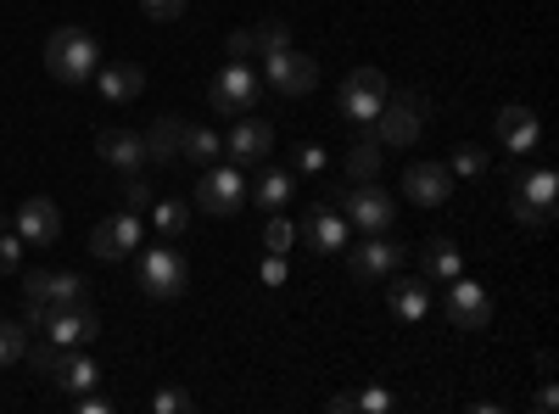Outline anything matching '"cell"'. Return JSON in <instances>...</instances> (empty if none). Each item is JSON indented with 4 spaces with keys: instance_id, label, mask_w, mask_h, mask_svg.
I'll list each match as a JSON object with an SVG mask.
<instances>
[{
    "instance_id": "cell-3",
    "label": "cell",
    "mask_w": 559,
    "mask_h": 414,
    "mask_svg": "<svg viewBox=\"0 0 559 414\" xmlns=\"http://www.w3.org/2000/svg\"><path fill=\"white\" fill-rule=\"evenodd\" d=\"M28 326L45 331L62 347H90L102 336V314L90 303H68V308H51V303H28Z\"/></svg>"
},
{
    "instance_id": "cell-26",
    "label": "cell",
    "mask_w": 559,
    "mask_h": 414,
    "mask_svg": "<svg viewBox=\"0 0 559 414\" xmlns=\"http://www.w3.org/2000/svg\"><path fill=\"white\" fill-rule=\"evenodd\" d=\"M247 51H252V57L292 51V23H286V17H263L258 28H247Z\"/></svg>"
},
{
    "instance_id": "cell-9",
    "label": "cell",
    "mask_w": 559,
    "mask_h": 414,
    "mask_svg": "<svg viewBox=\"0 0 559 414\" xmlns=\"http://www.w3.org/2000/svg\"><path fill=\"white\" fill-rule=\"evenodd\" d=\"M207 102H213V113L247 118V107H258V73L247 62H224L207 84Z\"/></svg>"
},
{
    "instance_id": "cell-30",
    "label": "cell",
    "mask_w": 559,
    "mask_h": 414,
    "mask_svg": "<svg viewBox=\"0 0 559 414\" xmlns=\"http://www.w3.org/2000/svg\"><path fill=\"white\" fill-rule=\"evenodd\" d=\"M218 157H224V134H213V129H191V134H185V163L207 168Z\"/></svg>"
},
{
    "instance_id": "cell-18",
    "label": "cell",
    "mask_w": 559,
    "mask_h": 414,
    "mask_svg": "<svg viewBox=\"0 0 559 414\" xmlns=\"http://www.w3.org/2000/svg\"><path fill=\"white\" fill-rule=\"evenodd\" d=\"M492 129H498V146H503V152H515V157L537 152V141H543V123H537V113H532V107H521V102H515V107H503Z\"/></svg>"
},
{
    "instance_id": "cell-10",
    "label": "cell",
    "mask_w": 559,
    "mask_h": 414,
    "mask_svg": "<svg viewBox=\"0 0 559 414\" xmlns=\"http://www.w3.org/2000/svg\"><path fill=\"white\" fill-rule=\"evenodd\" d=\"M442 314H448L453 331H487L492 297H487L481 281H464V274H453V281H448V297H442Z\"/></svg>"
},
{
    "instance_id": "cell-41",
    "label": "cell",
    "mask_w": 559,
    "mask_h": 414,
    "mask_svg": "<svg viewBox=\"0 0 559 414\" xmlns=\"http://www.w3.org/2000/svg\"><path fill=\"white\" fill-rule=\"evenodd\" d=\"M73 409H79V414H112L118 403H112V398H102L96 387H90V392H73Z\"/></svg>"
},
{
    "instance_id": "cell-5",
    "label": "cell",
    "mask_w": 559,
    "mask_h": 414,
    "mask_svg": "<svg viewBox=\"0 0 559 414\" xmlns=\"http://www.w3.org/2000/svg\"><path fill=\"white\" fill-rule=\"evenodd\" d=\"M247 168H236V163H207L202 168V179H197V208L207 213V218H236L241 208H247Z\"/></svg>"
},
{
    "instance_id": "cell-33",
    "label": "cell",
    "mask_w": 559,
    "mask_h": 414,
    "mask_svg": "<svg viewBox=\"0 0 559 414\" xmlns=\"http://www.w3.org/2000/svg\"><path fill=\"white\" fill-rule=\"evenodd\" d=\"M448 174L481 179V174H487V152H481V146H453V157H448Z\"/></svg>"
},
{
    "instance_id": "cell-8",
    "label": "cell",
    "mask_w": 559,
    "mask_h": 414,
    "mask_svg": "<svg viewBox=\"0 0 559 414\" xmlns=\"http://www.w3.org/2000/svg\"><path fill=\"white\" fill-rule=\"evenodd\" d=\"M347 269H353V281L376 286V281H386V274L403 269V241L392 236V229H386V236H364V241H353Z\"/></svg>"
},
{
    "instance_id": "cell-1",
    "label": "cell",
    "mask_w": 559,
    "mask_h": 414,
    "mask_svg": "<svg viewBox=\"0 0 559 414\" xmlns=\"http://www.w3.org/2000/svg\"><path fill=\"white\" fill-rule=\"evenodd\" d=\"M102 68V39L68 23V28H51V39H45V73H51L57 84H90Z\"/></svg>"
},
{
    "instance_id": "cell-28",
    "label": "cell",
    "mask_w": 559,
    "mask_h": 414,
    "mask_svg": "<svg viewBox=\"0 0 559 414\" xmlns=\"http://www.w3.org/2000/svg\"><path fill=\"white\" fill-rule=\"evenodd\" d=\"M96 381H102V364H96V358H84V353L73 347V353H68V364L57 370V387H62V392H90Z\"/></svg>"
},
{
    "instance_id": "cell-23",
    "label": "cell",
    "mask_w": 559,
    "mask_h": 414,
    "mask_svg": "<svg viewBox=\"0 0 559 414\" xmlns=\"http://www.w3.org/2000/svg\"><path fill=\"white\" fill-rule=\"evenodd\" d=\"M419 263H426V281H437V286H448L453 274H464V252H459V241H453V236H437V241H426Z\"/></svg>"
},
{
    "instance_id": "cell-39",
    "label": "cell",
    "mask_w": 559,
    "mask_h": 414,
    "mask_svg": "<svg viewBox=\"0 0 559 414\" xmlns=\"http://www.w3.org/2000/svg\"><path fill=\"white\" fill-rule=\"evenodd\" d=\"M140 7H146V17H152V23H179L191 0H140Z\"/></svg>"
},
{
    "instance_id": "cell-35",
    "label": "cell",
    "mask_w": 559,
    "mask_h": 414,
    "mask_svg": "<svg viewBox=\"0 0 559 414\" xmlns=\"http://www.w3.org/2000/svg\"><path fill=\"white\" fill-rule=\"evenodd\" d=\"M157 202V191L146 186V179H140V174H123V213H146Z\"/></svg>"
},
{
    "instance_id": "cell-17",
    "label": "cell",
    "mask_w": 559,
    "mask_h": 414,
    "mask_svg": "<svg viewBox=\"0 0 559 414\" xmlns=\"http://www.w3.org/2000/svg\"><path fill=\"white\" fill-rule=\"evenodd\" d=\"M12 229L23 236V247H28V241H34V247H51V241L62 236V208H57L51 197H28V202L17 208Z\"/></svg>"
},
{
    "instance_id": "cell-34",
    "label": "cell",
    "mask_w": 559,
    "mask_h": 414,
    "mask_svg": "<svg viewBox=\"0 0 559 414\" xmlns=\"http://www.w3.org/2000/svg\"><path fill=\"white\" fill-rule=\"evenodd\" d=\"M263 247L286 258V252L297 247V224H292V218H269V224H263Z\"/></svg>"
},
{
    "instance_id": "cell-40",
    "label": "cell",
    "mask_w": 559,
    "mask_h": 414,
    "mask_svg": "<svg viewBox=\"0 0 559 414\" xmlns=\"http://www.w3.org/2000/svg\"><path fill=\"white\" fill-rule=\"evenodd\" d=\"M353 409H364V414H386V409H392V392H386V387H369V392H353Z\"/></svg>"
},
{
    "instance_id": "cell-38",
    "label": "cell",
    "mask_w": 559,
    "mask_h": 414,
    "mask_svg": "<svg viewBox=\"0 0 559 414\" xmlns=\"http://www.w3.org/2000/svg\"><path fill=\"white\" fill-rule=\"evenodd\" d=\"M152 409H157V414H191L197 398H191V392H179V387H163V392L152 398Z\"/></svg>"
},
{
    "instance_id": "cell-2",
    "label": "cell",
    "mask_w": 559,
    "mask_h": 414,
    "mask_svg": "<svg viewBox=\"0 0 559 414\" xmlns=\"http://www.w3.org/2000/svg\"><path fill=\"white\" fill-rule=\"evenodd\" d=\"M134 281L152 303H174V297H185V286H191V263H185V252L174 241H157V247L140 252Z\"/></svg>"
},
{
    "instance_id": "cell-42",
    "label": "cell",
    "mask_w": 559,
    "mask_h": 414,
    "mask_svg": "<svg viewBox=\"0 0 559 414\" xmlns=\"http://www.w3.org/2000/svg\"><path fill=\"white\" fill-rule=\"evenodd\" d=\"M258 281H263V286H286V258L269 252V258H263V269H258Z\"/></svg>"
},
{
    "instance_id": "cell-6",
    "label": "cell",
    "mask_w": 559,
    "mask_h": 414,
    "mask_svg": "<svg viewBox=\"0 0 559 414\" xmlns=\"http://www.w3.org/2000/svg\"><path fill=\"white\" fill-rule=\"evenodd\" d=\"M331 202L342 208V218L358 229V236H386V229L397 224V202H392V191L376 186V179H364L353 197L347 191H331Z\"/></svg>"
},
{
    "instance_id": "cell-37",
    "label": "cell",
    "mask_w": 559,
    "mask_h": 414,
    "mask_svg": "<svg viewBox=\"0 0 559 414\" xmlns=\"http://www.w3.org/2000/svg\"><path fill=\"white\" fill-rule=\"evenodd\" d=\"M17 269H23V236L0 229V274H17Z\"/></svg>"
},
{
    "instance_id": "cell-36",
    "label": "cell",
    "mask_w": 559,
    "mask_h": 414,
    "mask_svg": "<svg viewBox=\"0 0 559 414\" xmlns=\"http://www.w3.org/2000/svg\"><path fill=\"white\" fill-rule=\"evenodd\" d=\"M324 163H331V152H324L319 141H302V146L292 152V174H319Z\"/></svg>"
},
{
    "instance_id": "cell-15",
    "label": "cell",
    "mask_w": 559,
    "mask_h": 414,
    "mask_svg": "<svg viewBox=\"0 0 559 414\" xmlns=\"http://www.w3.org/2000/svg\"><path fill=\"white\" fill-rule=\"evenodd\" d=\"M269 152H274V129L263 118H241L224 141V157L236 168H258V163H269Z\"/></svg>"
},
{
    "instance_id": "cell-20",
    "label": "cell",
    "mask_w": 559,
    "mask_h": 414,
    "mask_svg": "<svg viewBox=\"0 0 559 414\" xmlns=\"http://www.w3.org/2000/svg\"><path fill=\"white\" fill-rule=\"evenodd\" d=\"M386 303L392 314L403 319V326H419V319L431 314V281H414V274H386Z\"/></svg>"
},
{
    "instance_id": "cell-16",
    "label": "cell",
    "mask_w": 559,
    "mask_h": 414,
    "mask_svg": "<svg viewBox=\"0 0 559 414\" xmlns=\"http://www.w3.org/2000/svg\"><path fill=\"white\" fill-rule=\"evenodd\" d=\"M403 197L419 202V208H442V202L453 197L448 163H408V168H403Z\"/></svg>"
},
{
    "instance_id": "cell-43",
    "label": "cell",
    "mask_w": 559,
    "mask_h": 414,
    "mask_svg": "<svg viewBox=\"0 0 559 414\" xmlns=\"http://www.w3.org/2000/svg\"><path fill=\"white\" fill-rule=\"evenodd\" d=\"M532 409H537V414H554V409H559V392H554V387H543V392L532 398Z\"/></svg>"
},
{
    "instance_id": "cell-11",
    "label": "cell",
    "mask_w": 559,
    "mask_h": 414,
    "mask_svg": "<svg viewBox=\"0 0 559 414\" xmlns=\"http://www.w3.org/2000/svg\"><path fill=\"white\" fill-rule=\"evenodd\" d=\"M347 218H342V208L331 202V197H319L308 213H302V224H297V241H308V252H342L347 247Z\"/></svg>"
},
{
    "instance_id": "cell-19",
    "label": "cell",
    "mask_w": 559,
    "mask_h": 414,
    "mask_svg": "<svg viewBox=\"0 0 559 414\" xmlns=\"http://www.w3.org/2000/svg\"><path fill=\"white\" fill-rule=\"evenodd\" d=\"M96 152H102L107 168L140 174V168H146V134H134V129H102L96 134Z\"/></svg>"
},
{
    "instance_id": "cell-24",
    "label": "cell",
    "mask_w": 559,
    "mask_h": 414,
    "mask_svg": "<svg viewBox=\"0 0 559 414\" xmlns=\"http://www.w3.org/2000/svg\"><path fill=\"white\" fill-rule=\"evenodd\" d=\"M247 197H258V208L280 213V208L297 197V174H292V168H263V163H258V191H247Z\"/></svg>"
},
{
    "instance_id": "cell-31",
    "label": "cell",
    "mask_w": 559,
    "mask_h": 414,
    "mask_svg": "<svg viewBox=\"0 0 559 414\" xmlns=\"http://www.w3.org/2000/svg\"><path fill=\"white\" fill-rule=\"evenodd\" d=\"M23 358H28V331L12 326V319H0V370H12Z\"/></svg>"
},
{
    "instance_id": "cell-14",
    "label": "cell",
    "mask_w": 559,
    "mask_h": 414,
    "mask_svg": "<svg viewBox=\"0 0 559 414\" xmlns=\"http://www.w3.org/2000/svg\"><path fill=\"white\" fill-rule=\"evenodd\" d=\"M134 247H140V213H112V218H102L96 229H90V252H96L102 263H123Z\"/></svg>"
},
{
    "instance_id": "cell-32",
    "label": "cell",
    "mask_w": 559,
    "mask_h": 414,
    "mask_svg": "<svg viewBox=\"0 0 559 414\" xmlns=\"http://www.w3.org/2000/svg\"><path fill=\"white\" fill-rule=\"evenodd\" d=\"M68 353H73V347H62V342H51V336H45V342H34V370L57 381V370L68 364Z\"/></svg>"
},
{
    "instance_id": "cell-44",
    "label": "cell",
    "mask_w": 559,
    "mask_h": 414,
    "mask_svg": "<svg viewBox=\"0 0 559 414\" xmlns=\"http://www.w3.org/2000/svg\"><path fill=\"white\" fill-rule=\"evenodd\" d=\"M331 414H353V392H336L331 398Z\"/></svg>"
},
{
    "instance_id": "cell-13",
    "label": "cell",
    "mask_w": 559,
    "mask_h": 414,
    "mask_svg": "<svg viewBox=\"0 0 559 414\" xmlns=\"http://www.w3.org/2000/svg\"><path fill=\"white\" fill-rule=\"evenodd\" d=\"M263 73H269V84L280 90V96H308V90L319 84V62L308 57V51H280V57H263Z\"/></svg>"
},
{
    "instance_id": "cell-21",
    "label": "cell",
    "mask_w": 559,
    "mask_h": 414,
    "mask_svg": "<svg viewBox=\"0 0 559 414\" xmlns=\"http://www.w3.org/2000/svg\"><path fill=\"white\" fill-rule=\"evenodd\" d=\"M185 134H191V123L185 118H174V113H163L152 129H146V163H179L185 157Z\"/></svg>"
},
{
    "instance_id": "cell-22",
    "label": "cell",
    "mask_w": 559,
    "mask_h": 414,
    "mask_svg": "<svg viewBox=\"0 0 559 414\" xmlns=\"http://www.w3.org/2000/svg\"><path fill=\"white\" fill-rule=\"evenodd\" d=\"M96 90H102V102H134L140 90H146V73H140V62H102L96 68Z\"/></svg>"
},
{
    "instance_id": "cell-29",
    "label": "cell",
    "mask_w": 559,
    "mask_h": 414,
    "mask_svg": "<svg viewBox=\"0 0 559 414\" xmlns=\"http://www.w3.org/2000/svg\"><path fill=\"white\" fill-rule=\"evenodd\" d=\"M376 174H381V141L347 146V179H353V186H364V179H376Z\"/></svg>"
},
{
    "instance_id": "cell-12",
    "label": "cell",
    "mask_w": 559,
    "mask_h": 414,
    "mask_svg": "<svg viewBox=\"0 0 559 414\" xmlns=\"http://www.w3.org/2000/svg\"><path fill=\"white\" fill-rule=\"evenodd\" d=\"M23 297L68 308V303H90V281H84V274H68V269H34L23 281Z\"/></svg>"
},
{
    "instance_id": "cell-25",
    "label": "cell",
    "mask_w": 559,
    "mask_h": 414,
    "mask_svg": "<svg viewBox=\"0 0 559 414\" xmlns=\"http://www.w3.org/2000/svg\"><path fill=\"white\" fill-rule=\"evenodd\" d=\"M509 197L537 202V208H554V202H559V174H554L548 163H537V168H521V174H515V191H509Z\"/></svg>"
},
{
    "instance_id": "cell-7",
    "label": "cell",
    "mask_w": 559,
    "mask_h": 414,
    "mask_svg": "<svg viewBox=\"0 0 559 414\" xmlns=\"http://www.w3.org/2000/svg\"><path fill=\"white\" fill-rule=\"evenodd\" d=\"M386 73L381 68H353L347 79H342V118H353V123H376L381 118V107H386Z\"/></svg>"
},
{
    "instance_id": "cell-4",
    "label": "cell",
    "mask_w": 559,
    "mask_h": 414,
    "mask_svg": "<svg viewBox=\"0 0 559 414\" xmlns=\"http://www.w3.org/2000/svg\"><path fill=\"white\" fill-rule=\"evenodd\" d=\"M426 118H431V102L419 96V90H386V107H381V118H376V141L403 152V146L419 141Z\"/></svg>"
},
{
    "instance_id": "cell-27",
    "label": "cell",
    "mask_w": 559,
    "mask_h": 414,
    "mask_svg": "<svg viewBox=\"0 0 559 414\" xmlns=\"http://www.w3.org/2000/svg\"><path fill=\"white\" fill-rule=\"evenodd\" d=\"M146 213H152V224H157V236H163V241H179V236H185V224H191V202H179V197H157Z\"/></svg>"
}]
</instances>
